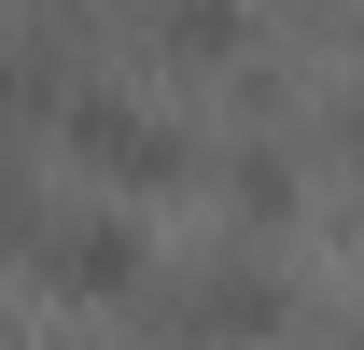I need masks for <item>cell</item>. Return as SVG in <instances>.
<instances>
[{"label": "cell", "mask_w": 364, "mask_h": 350, "mask_svg": "<svg viewBox=\"0 0 364 350\" xmlns=\"http://www.w3.org/2000/svg\"><path fill=\"white\" fill-rule=\"evenodd\" d=\"M70 154H85L112 196H168L182 169H196V140L168 127V112H140V98H112V85H56V112H43Z\"/></svg>", "instance_id": "1"}, {"label": "cell", "mask_w": 364, "mask_h": 350, "mask_svg": "<svg viewBox=\"0 0 364 350\" xmlns=\"http://www.w3.org/2000/svg\"><path fill=\"white\" fill-rule=\"evenodd\" d=\"M14 266H43L56 295H85V308H127L140 280H154V238H140L127 211H43Z\"/></svg>", "instance_id": "2"}, {"label": "cell", "mask_w": 364, "mask_h": 350, "mask_svg": "<svg viewBox=\"0 0 364 350\" xmlns=\"http://www.w3.org/2000/svg\"><path fill=\"white\" fill-rule=\"evenodd\" d=\"M280 280L267 266H210V280H196V308H182V336H210V350H238V336H280Z\"/></svg>", "instance_id": "3"}, {"label": "cell", "mask_w": 364, "mask_h": 350, "mask_svg": "<svg viewBox=\"0 0 364 350\" xmlns=\"http://www.w3.org/2000/svg\"><path fill=\"white\" fill-rule=\"evenodd\" d=\"M154 43L168 56H252V14L238 0H154Z\"/></svg>", "instance_id": "4"}, {"label": "cell", "mask_w": 364, "mask_h": 350, "mask_svg": "<svg viewBox=\"0 0 364 350\" xmlns=\"http://www.w3.org/2000/svg\"><path fill=\"white\" fill-rule=\"evenodd\" d=\"M28 224H43V196H28V182H14V169H0V266H14V253H28Z\"/></svg>", "instance_id": "5"}]
</instances>
